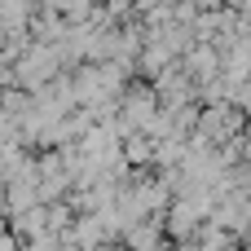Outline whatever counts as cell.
I'll use <instances>...</instances> for the list:
<instances>
[{"label": "cell", "instance_id": "6da1fadb", "mask_svg": "<svg viewBox=\"0 0 251 251\" xmlns=\"http://www.w3.org/2000/svg\"><path fill=\"white\" fill-rule=\"evenodd\" d=\"M216 66H221V57H216V49H207V44H199V49L190 53V71H199V79H207V75H216Z\"/></svg>", "mask_w": 251, "mask_h": 251}]
</instances>
